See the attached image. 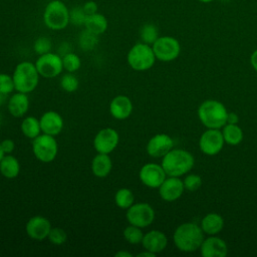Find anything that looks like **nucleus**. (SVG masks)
Wrapping results in <instances>:
<instances>
[{"instance_id": "obj_1", "label": "nucleus", "mask_w": 257, "mask_h": 257, "mask_svg": "<svg viewBox=\"0 0 257 257\" xmlns=\"http://www.w3.org/2000/svg\"><path fill=\"white\" fill-rule=\"evenodd\" d=\"M203 240L204 232L199 225L193 222L179 225L173 234L174 244L182 252H194L200 249Z\"/></svg>"}, {"instance_id": "obj_2", "label": "nucleus", "mask_w": 257, "mask_h": 257, "mask_svg": "<svg viewBox=\"0 0 257 257\" xmlns=\"http://www.w3.org/2000/svg\"><path fill=\"white\" fill-rule=\"evenodd\" d=\"M194 157L186 150L172 149L162 158V167L167 176L182 177L194 167Z\"/></svg>"}, {"instance_id": "obj_3", "label": "nucleus", "mask_w": 257, "mask_h": 257, "mask_svg": "<svg viewBox=\"0 0 257 257\" xmlns=\"http://www.w3.org/2000/svg\"><path fill=\"white\" fill-rule=\"evenodd\" d=\"M198 117L207 128H222L227 123L228 110L216 99H207L198 107Z\"/></svg>"}, {"instance_id": "obj_4", "label": "nucleus", "mask_w": 257, "mask_h": 257, "mask_svg": "<svg viewBox=\"0 0 257 257\" xmlns=\"http://www.w3.org/2000/svg\"><path fill=\"white\" fill-rule=\"evenodd\" d=\"M15 91L30 93L36 89L39 83L40 74L35 66V63L30 61L19 62L12 73Z\"/></svg>"}, {"instance_id": "obj_5", "label": "nucleus", "mask_w": 257, "mask_h": 257, "mask_svg": "<svg viewBox=\"0 0 257 257\" xmlns=\"http://www.w3.org/2000/svg\"><path fill=\"white\" fill-rule=\"evenodd\" d=\"M43 22L51 30H62L70 23L69 10L60 0L49 1L43 11Z\"/></svg>"}, {"instance_id": "obj_6", "label": "nucleus", "mask_w": 257, "mask_h": 257, "mask_svg": "<svg viewBox=\"0 0 257 257\" xmlns=\"http://www.w3.org/2000/svg\"><path fill=\"white\" fill-rule=\"evenodd\" d=\"M156 59L152 45L144 42L133 45L126 54L127 64L136 71H146L152 68Z\"/></svg>"}, {"instance_id": "obj_7", "label": "nucleus", "mask_w": 257, "mask_h": 257, "mask_svg": "<svg viewBox=\"0 0 257 257\" xmlns=\"http://www.w3.org/2000/svg\"><path fill=\"white\" fill-rule=\"evenodd\" d=\"M32 153L41 163L48 164L54 161L58 153V144L55 137L40 134L32 140Z\"/></svg>"}, {"instance_id": "obj_8", "label": "nucleus", "mask_w": 257, "mask_h": 257, "mask_svg": "<svg viewBox=\"0 0 257 257\" xmlns=\"http://www.w3.org/2000/svg\"><path fill=\"white\" fill-rule=\"evenodd\" d=\"M156 58L163 62H170L178 58L181 52L179 40L173 36H159L152 45Z\"/></svg>"}, {"instance_id": "obj_9", "label": "nucleus", "mask_w": 257, "mask_h": 257, "mask_svg": "<svg viewBox=\"0 0 257 257\" xmlns=\"http://www.w3.org/2000/svg\"><path fill=\"white\" fill-rule=\"evenodd\" d=\"M125 217L128 224L138 226L140 228H146L150 226L155 220V210L148 203H134L130 208L125 210Z\"/></svg>"}, {"instance_id": "obj_10", "label": "nucleus", "mask_w": 257, "mask_h": 257, "mask_svg": "<svg viewBox=\"0 0 257 257\" xmlns=\"http://www.w3.org/2000/svg\"><path fill=\"white\" fill-rule=\"evenodd\" d=\"M35 66L40 76L44 78L56 77L63 70L62 57L60 54L50 51L39 55L35 61Z\"/></svg>"}, {"instance_id": "obj_11", "label": "nucleus", "mask_w": 257, "mask_h": 257, "mask_svg": "<svg viewBox=\"0 0 257 257\" xmlns=\"http://www.w3.org/2000/svg\"><path fill=\"white\" fill-rule=\"evenodd\" d=\"M119 143V135L112 127H103L93 138V148L96 153L110 154Z\"/></svg>"}, {"instance_id": "obj_12", "label": "nucleus", "mask_w": 257, "mask_h": 257, "mask_svg": "<svg viewBox=\"0 0 257 257\" xmlns=\"http://www.w3.org/2000/svg\"><path fill=\"white\" fill-rule=\"evenodd\" d=\"M224 144L225 141L219 128H208L199 140V148L207 156H215L220 153Z\"/></svg>"}, {"instance_id": "obj_13", "label": "nucleus", "mask_w": 257, "mask_h": 257, "mask_svg": "<svg viewBox=\"0 0 257 257\" xmlns=\"http://www.w3.org/2000/svg\"><path fill=\"white\" fill-rule=\"evenodd\" d=\"M167 177L162 165L156 163L145 164L139 172L140 181L151 189H158Z\"/></svg>"}, {"instance_id": "obj_14", "label": "nucleus", "mask_w": 257, "mask_h": 257, "mask_svg": "<svg viewBox=\"0 0 257 257\" xmlns=\"http://www.w3.org/2000/svg\"><path fill=\"white\" fill-rule=\"evenodd\" d=\"M52 228L50 221L41 215L32 216L25 225V232L31 239L35 241H42L48 237Z\"/></svg>"}, {"instance_id": "obj_15", "label": "nucleus", "mask_w": 257, "mask_h": 257, "mask_svg": "<svg viewBox=\"0 0 257 257\" xmlns=\"http://www.w3.org/2000/svg\"><path fill=\"white\" fill-rule=\"evenodd\" d=\"M172 149H174V140L167 134L153 136L146 147L148 155L152 158H163Z\"/></svg>"}, {"instance_id": "obj_16", "label": "nucleus", "mask_w": 257, "mask_h": 257, "mask_svg": "<svg viewBox=\"0 0 257 257\" xmlns=\"http://www.w3.org/2000/svg\"><path fill=\"white\" fill-rule=\"evenodd\" d=\"M160 197L166 202L177 201L183 195L185 187L183 180L180 177H170L168 176L162 185L158 188Z\"/></svg>"}, {"instance_id": "obj_17", "label": "nucleus", "mask_w": 257, "mask_h": 257, "mask_svg": "<svg viewBox=\"0 0 257 257\" xmlns=\"http://www.w3.org/2000/svg\"><path fill=\"white\" fill-rule=\"evenodd\" d=\"M133 109L134 104L132 99L123 94H118L114 96L108 104V110L110 115L117 120H123L130 117Z\"/></svg>"}, {"instance_id": "obj_18", "label": "nucleus", "mask_w": 257, "mask_h": 257, "mask_svg": "<svg viewBox=\"0 0 257 257\" xmlns=\"http://www.w3.org/2000/svg\"><path fill=\"white\" fill-rule=\"evenodd\" d=\"M42 134L50 135L53 137L58 136L64 126L63 117L55 110L45 111L39 118Z\"/></svg>"}, {"instance_id": "obj_19", "label": "nucleus", "mask_w": 257, "mask_h": 257, "mask_svg": "<svg viewBox=\"0 0 257 257\" xmlns=\"http://www.w3.org/2000/svg\"><path fill=\"white\" fill-rule=\"evenodd\" d=\"M200 251L203 257H225L228 254V246L222 238L212 235L203 240Z\"/></svg>"}, {"instance_id": "obj_20", "label": "nucleus", "mask_w": 257, "mask_h": 257, "mask_svg": "<svg viewBox=\"0 0 257 257\" xmlns=\"http://www.w3.org/2000/svg\"><path fill=\"white\" fill-rule=\"evenodd\" d=\"M168 245V238L166 234L160 230H151L144 234L142 246L154 254L163 252Z\"/></svg>"}, {"instance_id": "obj_21", "label": "nucleus", "mask_w": 257, "mask_h": 257, "mask_svg": "<svg viewBox=\"0 0 257 257\" xmlns=\"http://www.w3.org/2000/svg\"><path fill=\"white\" fill-rule=\"evenodd\" d=\"M7 109L14 117H22L29 109V98L27 93L16 91L11 93L7 99Z\"/></svg>"}, {"instance_id": "obj_22", "label": "nucleus", "mask_w": 257, "mask_h": 257, "mask_svg": "<svg viewBox=\"0 0 257 257\" xmlns=\"http://www.w3.org/2000/svg\"><path fill=\"white\" fill-rule=\"evenodd\" d=\"M112 169V161L108 154L97 153L91 161V172L97 178L107 177Z\"/></svg>"}, {"instance_id": "obj_23", "label": "nucleus", "mask_w": 257, "mask_h": 257, "mask_svg": "<svg viewBox=\"0 0 257 257\" xmlns=\"http://www.w3.org/2000/svg\"><path fill=\"white\" fill-rule=\"evenodd\" d=\"M200 227L204 234L209 236L217 235L224 228V219L220 214L209 213L201 220Z\"/></svg>"}, {"instance_id": "obj_24", "label": "nucleus", "mask_w": 257, "mask_h": 257, "mask_svg": "<svg viewBox=\"0 0 257 257\" xmlns=\"http://www.w3.org/2000/svg\"><path fill=\"white\" fill-rule=\"evenodd\" d=\"M20 173V163L12 154L4 155L0 161V174L6 179H15Z\"/></svg>"}, {"instance_id": "obj_25", "label": "nucleus", "mask_w": 257, "mask_h": 257, "mask_svg": "<svg viewBox=\"0 0 257 257\" xmlns=\"http://www.w3.org/2000/svg\"><path fill=\"white\" fill-rule=\"evenodd\" d=\"M84 27L85 29L99 36L106 31L108 27V21L103 14L96 12L94 14L87 15Z\"/></svg>"}, {"instance_id": "obj_26", "label": "nucleus", "mask_w": 257, "mask_h": 257, "mask_svg": "<svg viewBox=\"0 0 257 257\" xmlns=\"http://www.w3.org/2000/svg\"><path fill=\"white\" fill-rule=\"evenodd\" d=\"M20 130H21V133L23 134V136L30 140H34L36 137H38L40 134H42L39 118H37L33 115L25 116L22 119V121L20 123Z\"/></svg>"}, {"instance_id": "obj_27", "label": "nucleus", "mask_w": 257, "mask_h": 257, "mask_svg": "<svg viewBox=\"0 0 257 257\" xmlns=\"http://www.w3.org/2000/svg\"><path fill=\"white\" fill-rule=\"evenodd\" d=\"M221 132L225 143L230 146H237L243 140V131L237 123H226Z\"/></svg>"}, {"instance_id": "obj_28", "label": "nucleus", "mask_w": 257, "mask_h": 257, "mask_svg": "<svg viewBox=\"0 0 257 257\" xmlns=\"http://www.w3.org/2000/svg\"><path fill=\"white\" fill-rule=\"evenodd\" d=\"M115 205L123 210H126L135 203V195L128 188H120L114 194Z\"/></svg>"}, {"instance_id": "obj_29", "label": "nucleus", "mask_w": 257, "mask_h": 257, "mask_svg": "<svg viewBox=\"0 0 257 257\" xmlns=\"http://www.w3.org/2000/svg\"><path fill=\"white\" fill-rule=\"evenodd\" d=\"M144 232L142 230V228L135 226V225H127L122 232L123 238L125 239V241L132 245H138V244H142L143 238H144Z\"/></svg>"}, {"instance_id": "obj_30", "label": "nucleus", "mask_w": 257, "mask_h": 257, "mask_svg": "<svg viewBox=\"0 0 257 257\" xmlns=\"http://www.w3.org/2000/svg\"><path fill=\"white\" fill-rule=\"evenodd\" d=\"M140 37L142 42L153 45V43L159 38L158 27L153 23H146L140 30Z\"/></svg>"}, {"instance_id": "obj_31", "label": "nucleus", "mask_w": 257, "mask_h": 257, "mask_svg": "<svg viewBox=\"0 0 257 257\" xmlns=\"http://www.w3.org/2000/svg\"><path fill=\"white\" fill-rule=\"evenodd\" d=\"M78 43L82 50H85V51L92 50L95 48V46L98 43V35L90 32L87 29H84L79 35Z\"/></svg>"}, {"instance_id": "obj_32", "label": "nucleus", "mask_w": 257, "mask_h": 257, "mask_svg": "<svg viewBox=\"0 0 257 257\" xmlns=\"http://www.w3.org/2000/svg\"><path fill=\"white\" fill-rule=\"evenodd\" d=\"M62 57V64H63V69L66 70L67 72H75L77 71L80 66H81V60L79 56L73 52H67Z\"/></svg>"}, {"instance_id": "obj_33", "label": "nucleus", "mask_w": 257, "mask_h": 257, "mask_svg": "<svg viewBox=\"0 0 257 257\" xmlns=\"http://www.w3.org/2000/svg\"><path fill=\"white\" fill-rule=\"evenodd\" d=\"M59 83H60V87L66 92H74L75 90H77L79 85V81L77 77L71 72H67L63 74L60 78Z\"/></svg>"}, {"instance_id": "obj_34", "label": "nucleus", "mask_w": 257, "mask_h": 257, "mask_svg": "<svg viewBox=\"0 0 257 257\" xmlns=\"http://www.w3.org/2000/svg\"><path fill=\"white\" fill-rule=\"evenodd\" d=\"M15 90V85L12 75L0 72V93L9 95Z\"/></svg>"}, {"instance_id": "obj_35", "label": "nucleus", "mask_w": 257, "mask_h": 257, "mask_svg": "<svg viewBox=\"0 0 257 257\" xmlns=\"http://www.w3.org/2000/svg\"><path fill=\"white\" fill-rule=\"evenodd\" d=\"M47 239L49 240L50 243L54 245H62L67 240V233L62 228L52 227L48 234Z\"/></svg>"}, {"instance_id": "obj_36", "label": "nucleus", "mask_w": 257, "mask_h": 257, "mask_svg": "<svg viewBox=\"0 0 257 257\" xmlns=\"http://www.w3.org/2000/svg\"><path fill=\"white\" fill-rule=\"evenodd\" d=\"M51 48H52V42L48 37H45V36L38 37L33 44V49L38 55L50 52Z\"/></svg>"}, {"instance_id": "obj_37", "label": "nucleus", "mask_w": 257, "mask_h": 257, "mask_svg": "<svg viewBox=\"0 0 257 257\" xmlns=\"http://www.w3.org/2000/svg\"><path fill=\"white\" fill-rule=\"evenodd\" d=\"M86 17L87 15L82 7H74L73 9L69 10V20L70 23H72L73 25H84Z\"/></svg>"}, {"instance_id": "obj_38", "label": "nucleus", "mask_w": 257, "mask_h": 257, "mask_svg": "<svg viewBox=\"0 0 257 257\" xmlns=\"http://www.w3.org/2000/svg\"><path fill=\"white\" fill-rule=\"evenodd\" d=\"M183 184H184L185 190H188L190 192H194V191H197L198 189L201 188L202 179L199 175H196V174L187 175L183 180Z\"/></svg>"}, {"instance_id": "obj_39", "label": "nucleus", "mask_w": 257, "mask_h": 257, "mask_svg": "<svg viewBox=\"0 0 257 257\" xmlns=\"http://www.w3.org/2000/svg\"><path fill=\"white\" fill-rule=\"evenodd\" d=\"M1 144V147H2V150L4 152L5 155H8V154H12L13 151L15 150V143L13 140L11 139H4L3 141L0 142Z\"/></svg>"}, {"instance_id": "obj_40", "label": "nucleus", "mask_w": 257, "mask_h": 257, "mask_svg": "<svg viewBox=\"0 0 257 257\" xmlns=\"http://www.w3.org/2000/svg\"><path fill=\"white\" fill-rule=\"evenodd\" d=\"M84 12L86 13V15H91V14H94L97 12V4L96 2L94 1H87L84 3V5L82 6Z\"/></svg>"}, {"instance_id": "obj_41", "label": "nucleus", "mask_w": 257, "mask_h": 257, "mask_svg": "<svg viewBox=\"0 0 257 257\" xmlns=\"http://www.w3.org/2000/svg\"><path fill=\"white\" fill-rule=\"evenodd\" d=\"M239 117L235 112H228L227 123H238Z\"/></svg>"}, {"instance_id": "obj_42", "label": "nucleus", "mask_w": 257, "mask_h": 257, "mask_svg": "<svg viewBox=\"0 0 257 257\" xmlns=\"http://www.w3.org/2000/svg\"><path fill=\"white\" fill-rule=\"evenodd\" d=\"M250 62L254 70L257 72V49L254 50L250 56Z\"/></svg>"}, {"instance_id": "obj_43", "label": "nucleus", "mask_w": 257, "mask_h": 257, "mask_svg": "<svg viewBox=\"0 0 257 257\" xmlns=\"http://www.w3.org/2000/svg\"><path fill=\"white\" fill-rule=\"evenodd\" d=\"M115 256L116 257H132L133 255L130 253V252H126V251H123V250H119L115 253Z\"/></svg>"}, {"instance_id": "obj_44", "label": "nucleus", "mask_w": 257, "mask_h": 257, "mask_svg": "<svg viewBox=\"0 0 257 257\" xmlns=\"http://www.w3.org/2000/svg\"><path fill=\"white\" fill-rule=\"evenodd\" d=\"M155 255H156V254H154V253H152V252H150V251H148V250H145V251L139 253L137 256H138V257H154Z\"/></svg>"}, {"instance_id": "obj_45", "label": "nucleus", "mask_w": 257, "mask_h": 257, "mask_svg": "<svg viewBox=\"0 0 257 257\" xmlns=\"http://www.w3.org/2000/svg\"><path fill=\"white\" fill-rule=\"evenodd\" d=\"M6 96H7V95L0 93V106H1V105L3 104V102L6 100Z\"/></svg>"}, {"instance_id": "obj_46", "label": "nucleus", "mask_w": 257, "mask_h": 257, "mask_svg": "<svg viewBox=\"0 0 257 257\" xmlns=\"http://www.w3.org/2000/svg\"><path fill=\"white\" fill-rule=\"evenodd\" d=\"M4 152H3V150H2V147H1V144H0V161L2 160V158L4 157Z\"/></svg>"}, {"instance_id": "obj_47", "label": "nucleus", "mask_w": 257, "mask_h": 257, "mask_svg": "<svg viewBox=\"0 0 257 257\" xmlns=\"http://www.w3.org/2000/svg\"><path fill=\"white\" fill-rule=\"evenodd\" d=\"M198 1H200V2H202V3H210V2H213V1H215V0H198Z\"/></svg>"}]
</instances>
